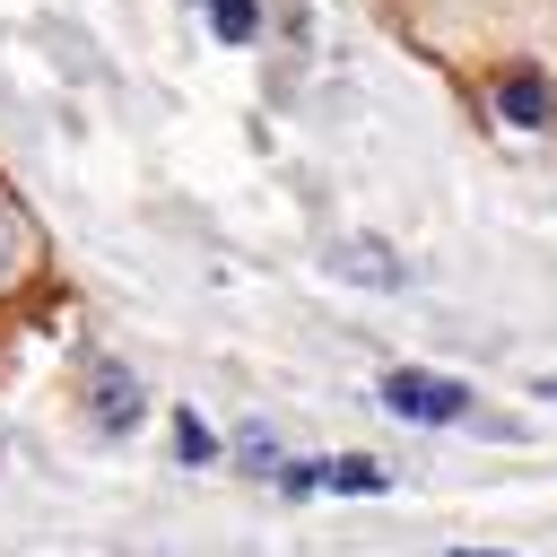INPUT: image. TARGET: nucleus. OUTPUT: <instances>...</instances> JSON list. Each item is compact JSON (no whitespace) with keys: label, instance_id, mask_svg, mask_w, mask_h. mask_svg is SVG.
Wrapping results in <instances>:
<instances>
[{"label":"nucleus","instance_id":"39448f33","mask_svg":"<svg viewBox=\"0 0 557 557\" xmlns=\"http://www.w3.org/2000/svg\"><path fill=\"white\" fill-rule=\"evenodd\" d=\"M322 487H331V496H383L392 470H383L374 453H339V461H322Z\"/></svg>","mask_w":557,"mask_h":557},{"label":"nucleus","instance_id":"f257e3e1","mask_svg":"<svg viewBox=\"0 0 557 557\" xmlns=\"http://www.w3.org/2000/svg\"><path fill=\"white\" fill-rule=\"evenodd\" d=\"M383 409L409 418V426H461V418H470V383L426 374V366H392V374H383Z\"/></svg>","mask_w":557,"mask_h":557},{"label":"nucleus","instance_id":"f03ea898","mask_svg":"<svg viewBox=\"0 0 557 557\" xmlns=\"http://www.w3.org/2000/svg\"><path fill=\"white\" fill-rule=\"evenodd\" d=\"M331 270H339V278H366V287H409V270H400V261H392V244H374V235L331 244Z\"/></svg>","mask_w":557,"mask_h":557},{"label":"nucleus","instance_id":"0eeeda50","mask_svg":"<svg viewBox=\"0 0 557 557\" xmlns=\"http://www.w3.org/2000/svg\"><path fill=\"white\" fill-rule=\"evenodd\" d=\"M174 453H183V461H209V453H218V435H209V426L183 409V418H174Z\"/></svg>","mask_w":557,"mask_h":557},{"label":"nucleus","instance_id":"7ed1b4c3","mask_svg":"<svg viewBox=\"0 0 557 557\" xmlns=\"http://www.w3.org/2000/svg\"><path fill=\"white\" fill-rule=\"evenodd\" d=\"M496 113H505V122H522V131H548L557 96H548V78H540V70H505V87H496Z\"/></svg>","mask_w":557,"mask_h":557},{"label":"nucleus","instance_id":"9d476101","mask_svg":"<svg viewBox=\"0 0 557 557\" xmlns=\"http://www.w3.org/2000/svg\"><path fill=\"white\" fill-rule=\"evenodd\" d=\"M540 392H548V400H557V383H540Z\"/></svg>","mask_w":557,"mask_h":557},{"label":"nucleus","instance_id":"20e7f679","mask_svg":"<svg viewBox=\"0 0 557 557\" xmlns=\"http://www.w3.org/2000/svg\"><path fill=\"white\" fill-rule=\"evenodd\" d=\"M96 426H104V435H131V426H139V383H131L122 366H96Z\"/></svg>","mask_w":557,"mask_h":557},{"label":"nucleus","instance_id":"6e6552de","mask_svg":"<svg viewBox=\"0 0 557 557\" xmlns=\"http://www.w3.org/2000/svg\"><path fill=\"white\" fill-rule=\"evenodd\" d=\"M235 453H244L252 470H270V435H261V426H244V435H235Z\"/></svg>","mask_w":557,"mask_h":557},{"label":"nucleus","instance_id":"423d86ee","mask_svg":"<svg viewBox=\"0 0 557 557\" xmlns=\"http://www.w3.org/2000/svg\"><path fill=\"white\" fill-rule=\"evenodd\" d=\"M209 26H218L226 44H244V35L261 26V0H209Z\"/></svg>","mask_w":557,"mask_h":557},{"label":"nucleus","instance_id":"9b49d317","mask_svg":"<svg viewBox=\"0 0 557 557\" xmlns=\"http://www.w3.org/2000/svg\"><path fill=\"white\" fill-rule=\"evenodd\" d=\"M461 557H487V548H461Z\"/></svg>","mask_w":557,"mask_h":557},{"label":"nucleus","instance_id":"1a4fd4ad","mask_svg":"<svg viewBox=\"0 0 557 557\" xmlns=\"http://www.w3.org/2000/svg\"><path fill=\"white\" fill-rule=\"evenodd\" d=\"M0 261H9V218H0Z\"/></svg>","mask_w":557,"mask_h":557}]
</instances>
